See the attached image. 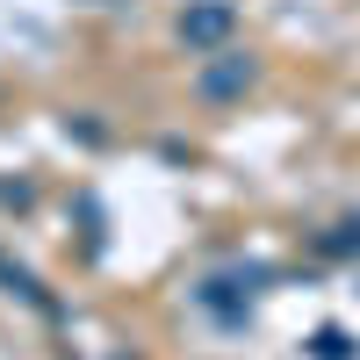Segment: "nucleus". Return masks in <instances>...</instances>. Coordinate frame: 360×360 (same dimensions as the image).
Returning a JSON list of instances; mask_svg holds the SVG:
<instances>
[{"instance_id": "2", "label": "nucleus", "mask_w": 360, "mask_h": 360, "mask_svg": "<svg viewBox=\"0 0 360 360\" xmlns=\"http://www.w3.org/2000/svg\"><path fill=\"white\" fill-rule=\"evenodd\" d=\"M238 79H245V58H231V65H209V72H202V86H209V94H231Z\"/></svg>"}, {"instance_id": "1", "label": "nucleus", "mask_w": 360, "mask_h": 360, "mask_svg": "<svg viewBox=\"0 0 360 360\" xmlns=\"http://www.w3.org/2000/svg\"><path fill=\"white\" fill-rule=\"evenodd\" d=\"M180 37H188V44H217V37H231V8H224V0L195 8L188 22H180Z\"/></svg>"}]
</instances>
